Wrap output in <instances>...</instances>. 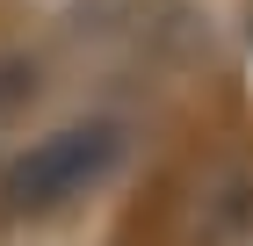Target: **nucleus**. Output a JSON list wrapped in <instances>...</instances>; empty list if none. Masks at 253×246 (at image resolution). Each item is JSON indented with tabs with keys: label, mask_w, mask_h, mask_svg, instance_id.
<instances>
[{
	"label": "nucleus",
	"mask_w": 253,
	"mask_h": 246,
	"mask_svg": "<svg viewBox=\"0 0 253 246\" xmlns=\"http://www.w3.org/2000/svg\"><path fill=\"white\" fill-rule=\"evenodd\" d=\"M123 159H130V131L116 116H73L0 167V210L7 217H58V210L87 203Z\"/></svg>",
	"instance_id": "nucleus-1"
}]
</instances>
